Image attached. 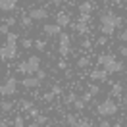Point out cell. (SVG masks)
<instances>
[{
  "instance_id": "obj_1",
  "label": "cell",
  "mask_w": 127,
  "mask_h": 127,
  "mask_svg": "<svg viewBox=\"0 0 127 127\" xmlns=\"http://www.w3.org/2000/svg\"><path fill=\"white\" fill-rule=\"evenodd\" d=\"M121 23H123V19L119 16H116L114 12H106V14L100 16V31H102V35H106V37L114 35V31H116Z\"/></svg>"
},
{
  "instance_id": "obj_2",
  "label": "cell",
  "mask_w": 127,
  "mask_h": 127,
  "mask_svg": "<svg viewBox=\"0 0 127 127\" xmlns=\"http://www.w3.org/2000/svg\"><path fill=\"white\" fill-rule=\"evenodd\" d=\"M98 64H100L108 73H119V71L125 69V65L121 62H118L112 54H100L98 56Z\"/></svg>"
},
{
  "instance_id": "obj_3",
  "label": "cell",
  "mask_w": 127,
  "mask_h": 127,
  "mask_svg": "<svg viewBox=\"0 0 127 127\" xmlns=\"http://www.w3.org/2000/svg\"><path fill=\"white\" fill-rule=\"evenodd\" d=\"M96 112H98V116H102V118L116 116V114H118V104L114 102L112 98H106V100H102V102L96 106Z\"/></svg>"
},
{
  "instance_id": "obj_4",
  "label": "cell",
  "mask_w": 127,
  "mask_h": 127,
  "mask_svg": "<svg viewBox=\"0 0 127 127\" xmlns=\"http://www.w3.org/2000/svg\"><path fill=\"white\" fill-rule=\"evenodd\" d=\"M0 93L4 98H8V96H14L17 93V79L16 77H6V79L2 81V87H0Z\"/></svg>"
},
{
  "instance_id": "obj_5",
  "label": "cell",
  "mask_w": 127,
  "mask_h": 127,
  "mask_svg": "<svg viewBox=\"0 0 127 127\" xmlns=\"http://www.w3.org/2000/svg\"><path fill=\"white\" fill-rule=\"evenodd\" d=\"M71 52V37L67 33H62L60 35V44H58V54L62 58H67Z\"/></svg>"
},
{
  "instance_id": "obj_6",
  "label": "cell",
  "mask_w": 127,
  "mask_h": 127,
  "mask_svg": "<svg viewBox=\"0 0 127 127\" xmlns=\"http://www.w3.org/2000/svg\"><path fill=\"white\" fill-rule=\"evenodd\" d=\"M16 56H17V44H14V42H6L4 46L0 48V58H2V62L12 60V58H16Z\"/></svg>"
},
{
  "instance_id": "obj_7",
  "label": "cell",
  "mask_w": 127,
  "mask_h": 127,
  "mask_svg": "<svg viewBox=\"0 0 127 127\" xmlns=\"http://www.w3.org/2000/svg\"><path fill=\"white\" fill-rule=\"evenodd\" d=\"M29 16H31L35 21H44V19L48 17V10L42 8V6H37V8L29 10Z\"/></svg>"
},
{
  "instance_id": "obj_8",
  "label": "cell",
  "mask_w": 127,
  "mask_h": 127,
  "mask_svg": "<svg viewBox=\"0 0 127 127\" xmlns=\"http://www.w3.org/2000/svg\"><path fill=\"white\" fill-rule=\"evenodd\" d=\"M40 69V58L39 56H29L27 58V71H29V75H35V73Z\"/></svg>"
},
{
  "instance_id": "obj_9",
  "label": "cell",
  "mask_w": 127,
  "mask_h": 127,
  "mask_svg": "<svg viewBox=\"0 0 127 127\" xmlns=\"http://www.w3.org/2000/svg\"><path fill=\"white\" fill-rule=\"evenodd\" d=\"M42 33L46 35V37H60L62 35V25L58 23H46L42 27Z\"/></svg>"
},
{
  "instance_id": "obj_10",
  "label": "cell",
  "mask_w": 127,
  "mask_h": 127,
  "mask_svg": "<svg viewBox=\"0 0 127 127\" xmlns=\"http://www.w3.org/2000/svg\"><path fill=\"white\" fill-rule=\"evenodd\" d=\"M21 85H23L25 89H37V87L42 85V81H40L37 75H27V77L21 81Z\"/></svg>"
},
{
  "instance_id": "obj_11",
  "label": "cell",
  "mask_w": 127,
  "mask_h": 127,
  "mask_svg": "<svg viewBox=\"0 0 127 127\" xmlns=\"http://www.w3.org/2000/svg\"><path fill=\"white\" fill-rule=\"evenodd\" d=\"M16 8H17V0H0V10H2L4 14L14 12Z\"/></svg>"
},
{
  "instance_id": "obj_12",
  "label": "cell",
  "mask_w": 127,
  "mask_h": 127,
  "mask_svg": "<svg viewBox=\"0 0 127 127\" xmlns=\"http://www.w3.org/2000/svg\"><path fill=\"white\" fill-rule=\"evenodd\" d=\"M56 23L62 25V27H67V25L71 23V17H69V14H65V12H58V14H56Z\"/></svg>"
},
{
  "instance_id": "obj_13",
  "label": "cell",
  "mask_w": 127,
  "mask_h": 127,
  "mask_svg": "<svg viewBox=\"0 0 127 127\" xmlns=\"http://www.w3.org/2000/svg\"><path fill=\"white\" fill-rule=\"evenodd\" d=\"M91 79L93 81H106L108 79V71H106V69H93V71H91Z\"/></svg>"
},
{
  "instance_id": "obj_14",
  "label": "cell",
  "mask_w": 127,
  "mask_h": 127,
  "mask_svg": "<svg viewBox=\"0 0 127 127\" xmlns=\"http://www.w3.org/2000/svg\"><path fill=\"white\" fill-rule=\"evenodd\" d=\"M33 21H35V19H33V17L27 14V16H21V19H19V25H21V27H25V29H29V27L33 25Z\"/></svg>"
},
{
  "instance_id": "obj_15",
  "label": "cell",
  "mask_w": 127,
  "mask_h": 127,
  "mask_svg": "<svg viewBox=\"0 0 127 127\" xmlns=\"http://www.w3.org/2000/svg\"><path fill=\"white\" fill-rule=\"evenodd\" d=\"M91 12H93V4H91V2H81L79 14H87V16H91Z\"/></svg>"
},
{
  "instance_id": "obj_16",
  "label": "cell",
  "mask_w": 127,
  "mask_h": 127,
  "mask_svg": "<svg viewBox=\"0 0 127 127\" xmlns=\"http://www.w3.org/2000/svg\"><path fill=\"white\" fill-rule=\"evenodd\" d=\"M121 93H123V85L121 83H112V96H121Z\"/></svg>"
},
{
  "instance_id": "obj_17",
  "label": "cell",
  "mask_w": 127,
  "mask_h": 127,
  "mask_svg": "<svg viewBox=\"0 0 127 127\" xmlns=\"http://www.w3.org/2000/svg\"><path fill=\"white\" fill-rule=\"evenodd\" d=\"M77 98H79V96L75 95V93H67V95L64 96V102L67 104V106H73V104H75V100H77Z\"/></svg>"
},
{
  "instance_id": "obj_18",
  "label": "cell",
  "mask_w": 127,
  "mask_h": 127,
  "mask_svg": "<svg viewBox=\"0 0 127 127\" xmlns=\"http://www.w3.org/2000/svg\"><path fill=\"white\" fill-rule=\"evenodd\" d=\"M65 123H67L69 127H77L79 118H77V116H73V114H67V116H65Z\"/></svg>"
},
{
  "instance_id": "obj_19",
  "label": "cell",
  "mask_w": 127,
  "mask_h": 127,
  "mask_svg": "<svg viewBox=\"0 0 127 127\" xmlns=\"http://www.w3.org/2000/svg\"><path fill=\"white\" fill-rule=\"evenodd\" d=\"M0 108H2V114H8V112H12V108H14V102H12V100H2Z\"/></svg>"
},
{
  "instance_id": "obj_20",
  "label": "cell",
  "mask_w": 127,
  "mask_h": 127,
  "mask_svg": "<svg viewBox=\"0 0 127 127\" xmlns=\"http://www.w3.org/2000/svg\"><path fill=\"white\" fill-rule=\"evenodd\" d=\"M35 48H37L39 52H44V50H46V40L44 39H35Z\"/></svg>"
},
{
  "instance_id": "obj_21",
  "label": "cell",
  "mask_w": 127,
  "mask_h": 127,
  "mask_svg": "<svg viewBox=\"0 0 127 127\" xmlns=\"http://www.w3.org/2000/svg\"><path fill=\"white\" fill-rule=\"evenodd\" d=\"M85 106H87V102H85L83 98H77V100H75V104H73V108H75L77 112H83V110H85Z\"/></svg>"
},
{
  "instance_id": "obj_22",
  "label": "cell",
  "mask_w": 127,
  "mask_h": 127,
  "mask_svg": "<svg viewBox=\"0 0 127 127\" xmlns=\"http://www.w3.org/2000/svg\"><path fill=\"white\" fill-rule=\"evenodd\" d=\"M14 127H25V118L23 116H16V118H14Z\"/></svg>"
},
{
  "instance_id": "obj_23",
  "label": "cell",
  "mask_w": 127,
  "mask_h": 127,
  "mask_svg": "<svg viewBox=\"0 0 127 127\" xmlns=\"http://www.w3.org/2000/svg\"><path fill=\"white\" fill-rule=\"evenodd\" d=\"M19 108L25 110V112H29L33 108V102H31V100H21V102H19Z\"/></svg>"
},
{
  "instance_id": "obj_24",
  "label": "cell",
  "mask_w": 127,
  "mask_h": 127,
  "mask_svg": "<svg viewBox=\"0 0 127 127\" xmlns=\"http://www.w3.org/2000/svg\"><path fill=\"white\" fill-rule=\"evenodd\" d=\"M21 46L23 48H31V46H35V40L29 39V37H25V39H21Z\"/></svg>"
},
{
  "instance_id": "obj_25",
  "label": "cell",
  "mask_w": 127,
  "mask_h": 127,
  "mask_svg": "<svg viewBox=\"0 0 127 127\" xmlns=\"http://www.w3.org/2000/svg\"><path fill=\"white\" fill-rule=\"evenodd\" d=\"M75 31L77 33H87V23H85V21H79V23L75 25Z\"/></svg>"
},
{
  "instance_id": "obj_26",
  "label": "cell",
  "mask_w": 127,
  "mask_h": 127,
  "mask_svg": "<svg viewBox=\"0 0 127 127\" xmlns=\"http://www.w3.org/2000/svg\"><path fill=\"white\" fill-rule=\"evenodd\" d=\"M17 39H19V37H17L16 33H12V31L6 35V40H8V42H14V44H17Z\"/></svg>"
},
{
  "instance_id": "obj_27",
  "label": "cell",
  "mask_w": 127,
  "mask_h": 127,
  "mask_svg": "<svg viewBox=\"0 0 127 127\" xmlns=\"http://www.w3.org/2000/svg\"><path fill=\"white\" fill-rule=\"evenodd\" d=\"M87 65H89V58L87 56H83V58L77 60V67H87Z\"/></svg>"
},
{
  "instance_id": "obj_28",
  "label": "cell",
  "mask_w": 127,
  "mask_h": 127,
  "mask_svg": "<svg viewBox=\"0 0 127 127\" xmlns=\"http://www.w3.org/2000/svg\"><path fill=\"white\" fill-rule=\"evenodd\" d=\"M0 33H2L4 37H6V35L10 33V25L6 23V21H2V25H0Z\"/></svg>"
},
{
  "instance_id": "obj_29",
  "label": "cell",
  "mask_w": 127,
  "mask_h": 127,
  "mask_svg": "<svg viewBox=\"0 0 127 127\" xmlns=\"http://www.w3.org/2000/svg\"><path fill=\"white\" fill-rule=\"evenodd\" d=\"M89 93H91L93 96H96L98 93H100V87H98V85H89Z\"/></svg>"
},
{
  "instance_id": "obj_30",
  "label": "cell",
  "mask_w": 127,
  "mask_h": 127,
  "mask_svg": "<svg viewBox=\"0 0 127 127\" xmlns=\"http://www.w3.org/2000/svg\"><path fill=\"white\" fill-rule=\"evenodd\" d=\"M27 116H29V118H33V119H37V118L40 116V112L37 110V108H31V110L27 112Z\"/></svg>"
},
{
  "instance_id": "obj_31",
  "label": "cell",
  "mask_w": 127,
  "mask_h": 127,
  "mask_svg": "<svg viewBox=\"0 0 127 127\" xmlns=\"http://www.w3.org/2000/svg\"><path fill=\"white\" fill-rule=\"evenodd\" d=\"M37 121H39L40 125H46V123H50V119H48L46 116H42V114H40L39 118H37Z\"/></svg>"
},
{
  "instance_id": "obj_32",
  "label": "cell",
  "mask_w": 127,
  "mask_h": 127,
  "mask_svg": "<svg viewBox=\"0 0 127 127\" xmlns=\"http://www.w3.org/2000/svg\"><path fill=\"white\" fill-rule=\"evenodd\" d=\"M54 93H52V91H50V93H46V95H44V96H42V98H44V100H46V102H52V100H54Z\"/></svg>"
},
{
  "instance_id": "obj_33",
  "label": "cell",
  "mask_w": 127,
  "mask_h": 127,
  "mask_svg": "<svg viewBox=\"0 0 127 127\" xmlns=\"http://www.w3.org/2000/svg\"><path fill=\"white\" fill-rule=\"evenodd\" d=\"M35 75H37L40 81H44V79H46V71H44V69H39V71L35 73Z\"/></svg>"
},
{
  "instance_id": "obj_34",
  "label": "cell",
  "mask_w": 127,
  "mask_h": 127,
  "mask_svg": "<svg viewBox=\"0 0 127 127\" xmlns=\"http://www.w3.org/2000/svg\"><path fill=\"white\" fill-rule=\"evenodd\" d=\"M98 127H112V123L106 118H102V119H100V123H98Z\"/></svg>"
},
{
  "instance_id": "obj_35",
  "label": "cell",
  "mask_w": 127,
  "mask_h": 127,
  "mask_svg": "<svg viewBox=\"0 0 127 127\" xmlns=\"http://www.w3.org/2000/svg\"><path fill=\"white\" fill-rule=\"evenodd\" d=\"M77 127H93L89 121H85V119H79V123H77Z\"/></svg>"
},
{
  "instance_id": "obj_36",
  "label": "cell",
  "mask_w": 127,
  "mask_h": 127,
  "mask_svg": "<svg viewBox=\"0 0 127 127\" xmlns=\"http://www.w3.org/2000/svg\"><path fill=\"white\" fill-rule=\"evenodd\" d=\"M52 93H54V95H62V87H60V85H54V87H52Z\"/></svg>"
},
{
  "instance_id": "obj_37",
  "label": "cell",
  "mask_w": 127,
  "mask_h": 127,
  "mask_svg": "<svg viewBox=\"0 0 127 127\" xmlns=\"http://www.w3.org/2000/svg\"><path fill=\"white\" fill-rule=\"evenodd\" d=\"M81 98H83L85 102H91V100H93V95H91V93H85V95L81 96Z\"/></svg>"
},
{
  "instance_id": "obj_38",
  "label": "cell",
  "mask_w": 127,
  "mask_h": 127,
  "mask_svg": "<svg viewBox=\"0 0 127 127\" xmlns=\"http://www.w3.org/2000/svg\"><path fill=\"white\" fill-rule=\"evenodd\" d=\"M6 23L12 27V25H16V17H6Z\"/></svg>"
},
{
  "instance_id": "obj_39",
  "label": "cell",
  "mask_w": 127,
  "mask_h": 127,
  "mask_svg": "<svg viewBox=\"0 0 127 127\" xmlns=\"http://www.w3.org/2000/svg\"><path fill=\"white\" fill-rule=\"evenodd\" d=\"M119 40H121V42H127V31H123L119 35Z\"/></svg>"
},
{
  "instance_id": "obj_40",
  "label": "cell",
  "mask_w": 127,
  "mask_h": 127,
  "mask_svg": "<svg viewBox=\"0 0 127 127\" xmlns=\"http://www.w3.org/2000/svg\"><path fill=\"white\" fill-rule=\"evenodd\" d=\"M119 54H121V56H127V46H119Z\"/></svg>"
},
{
  "instance_id": "obj_41",
  "label": "cell",
  "mask_w": 127,
  "mask_h": 127,
  "mask_svg": "<svg viewBox=\"0 0 127 127\" xmlns=\"http://www.w3.org/2000/svg\"><path fill=\"white\" fill-rule=\"evenodd\" d=\"M0 127H10V121L8 119H2V121H0Z\"/></svg>"
},
{
  "instance_id": "obj_42",
  "label": "cell",
  "mask_w": 127,
  "mask_h": 127,
  "mask_svg": "<svg viewBox=\"0 0 127 127\" xmlns=\"http://www.w3.org/2000/svg\"><path fill=\"white\" fill-rule=\"evenodd\" d=\"M27 127H42V125H40V123H39V121H37V119H35V121H33V123H31V125H27Z\"/></svg>"
},
{
  "instance_id": "obj_43",
  "label": "cell",
  "mask_w": 127,
  "mask_h": 127,
  "mask_svg": "<svg viewBox=\"0 0 127 127\" xmlns=\"http://www.w3.org/2000/svg\"><path fill=\"white\" fill-rule=\"evenodd\" d=\"M58 67H60V69H67V65H65V62H60V64H58Z\"/></svg>"
},
{
  "instance_id": "obj_44",
  "label": "cell",
  "mask_w": 127,
  "mask_h": 127,
  "mask_svg": "<svg viewBox=\"0 0 127 127\" xmlns=\"http://www.w3.org/2000/svg\"><path fill=\"white\" fill-rule=\"evenodd\" d=\"M114 127H123V125H121V123H116V125H114Z\"/></svg>"
},
{
  "instance_id": "obj_45",
  "label": "cell",
  "mask_w": 127,
  "mask_h": 127,
  "mask_svg": "<svg viewBox=\"0 0 127 127\" xmlns=\"http://www.w3.org/2000/svg\"><path fill=\"white\" fill-rule=\"evenodd\" d=\"M67 2H79V0H67Z\"/></svg>"
},
{
  "instance_id": "obj_46",
  "label": "cell",
  "mask_w": 127,
  "mask_h": 127,
  "mask_svg": "<svg viewBox=\"0 0 127 127\" xmlns=\"http://www.w3.org/2000/svg\"><path fill=\"white\" fill-rule=\"evenodd\" d=\"M114 2H116V4H119V2H121V0H114Z\"/></svg>"
},
{
  "instance_id": "obj_47",
  "label": "cell",
  "mask_w": 127,
  "mask_h": 127,
  "mask_svg": "<svg viewBox=\"0 0 127 127\" xmlns=\"http://www.w3.org/2000/svg\"><path fill=\"white\" fill-rule=\"evenodd\" d=\"M54 2H56V4H60V0H54Z\"/></svg>"
},
{
  "instance_id": "obj_48",
  "label": "cell",
  "mask_w": 127,
  "mask_h": 127,
  "mask_svg": "<svg viewBox=\"0 0 127 127\" xmlns=\"http://www.w3.org/2000/svg\"><path fill=\"white\" fill-rule=\"evenodd\" d=\"M125 10H127V6H125Z\"/></svg>"
}]
</instances>
